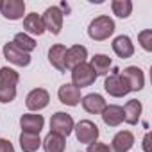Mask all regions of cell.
<instances>
[{
  "instance_id": "7c38bea8",
  "label": "cell",
  "mask_w": 152,
  "mask_h": 152,
  "mask_svg": "<svg viewBox=\"0 0 152 152\" xmlns=\"http://www.w3.org/2000/svg\"><path fill=\"white\" fill-rule=\"evenodd\" d=\"M134 145V136L131 131H120L115 134L113 141H111V147H109V152H129Z\"/></svg>"
},
{
  "instance_id": "83f0119b",
  "label": "cell",
  "mask_w": 152,
  "mask_h": 152,
  "mask_svg": "<svg viewBox=\"0 0 152 152\" xmlns=\"http://www.w3.org/2000/svg\"><path fill=\"white\" fill-rule=\"evenodd\" d=\"M86 152H109V147H107L106 143H99V141H95V143L88 145V150H86Z\"/></svg>"
},
{
  "instance_id": "6da1fadb",
  "label": "cell",
  "mask_w": 152,
  "mask_h": 152,
  "mask_svg": "<svg viewBox=\"0 0 152 152\" xmlns=\"http://www.w3.org/2000/svg\"><path fill=\"white\" fill-rule=\"evenodd\" d=\"M20 81L18 72H15L9 66L0 68V102L9 104L16 97V84Z\"/></svg>"
},
{
  "instance_id": "44dd1931",
  "label": "cell",
  "mask_w": 152,
  "mask_h": 152,
  "mask_svg": "<svg viewBox=\"0 0 152 152\" xmlns=\"http://www.w3.org/2000/svg\"><path fill=\"white\" fill-rule=\"evenodd\" d=\"M23 29H25V34H34V36H41L45 32V25H43V20L38 13H31L25 16L23 20Z\"/></svg>"
},
{
  "instance_id": "52a82bcc",
  "label": "cell",
  "mask_w": 152,
  "mask_h": 152,
  "mask_svg": "<svg viewBox=\"0 0 152 152\" xmlns=\"http://www.w3.org/2000/svg\"><path fill=\"white\" fill-rule=\"evenodd\" d=\"M41 20H43L45 31L52 32L54 36H57V34L61 32V29H63V11H61V7H57V6L48 7V9L43 13Z\"/></svg>"
},
{
  "instance_id": "4dcf8cb0",
  "label": "cell",
  "mask_w": 152,
  "mask_h": 152,
  "mask_svg": "<svg viewBox=\"0 0 152 152\" xmlns=\"http://www.w3.org/2000/svg\"><path fill=\"white\" fill-rule=\"evenodd\" d=\"M0 6H2V0H0Z\"/></svg>"
},
{
  "instance_id": "e0dca14e",
  "label": "cell",
  "mask_w": 152,
  "mask_h": 152,
  "mask_svg": "<svg viewBox=\"0 0 152 152\" xmlns=\"http://www.w3.org/2000/svg\"><path fill=\"white\" fill-rule=\"evenodd\" d=\"M100 115H102L104 124L109 127H118L124 122V109H122V106H116V104L106 106V109Z\"/></svg>"
},
{
  "instance_id": "30bf717a",
  "label": "cell",
  "mask_w": 152,
  "mask_h": 152,
  "mask_svg": "<svg viewBox=\"0 0 152 152\" xmlns=\"http://www.w3.org/2000/svg\"><path fill=\"white\" fill-rule=\"evenodd\" d=\"M48 100H50L48 91L43 90V88H36V90H32V91L27 95L25 106H27L31 111H41V109H45V107L48 106Z\"/></svg>"
},
{
  "instance_id": "9c48e42d",
  "label": "cell",
  "mask_w": 152,
  "mask_h": 152,
  "mask_svg": "<svg viewBox=\"0 0 152 152\" xmlns=\"http://www.w3.org/2000/svg\"><path fill=\"white\" fill-rule=\"evenodd\" d=\"M120 73H122V77L127 81L131 91H140L145 86V75H143L141 68H138V66H127Z\"/></svg>"
},
{
  "instance_id": "5bb4252c",
  "label": "cell",
  "mask_w": 152,
  "mask_h": 152,
  "mask_svg": "<svg viewBox=\"0 0 152 152\" xmlns=\"http://www.w3.org/2000/svg\"><path fill=\"white\" fill-rule=\"evenodd\" d=\"M20 125L23 132H32V134H39V131L45 125V118L41 115H34V113H27L22 115L20 118Z\"/></svg>"
},
{
  "instance_id": "5b68a950",
  "label": "cell",
  "mask_w": 152,
  "mask_h": 152,
  "mask_svg": "<svg viewBox=\"0 0 152 152\" xmlns=\"http://www.w3.org/2000/svg\"><path fill=\"white\" fill-rule=\"evenodd\" d=\"M75 124H73V118L68 115V113H63V111H57L56 115H52L50 118V132H56L59 136H70L72 131H73Z\"/></svg>"
},
{
  "instance_id": "277c9868",
  "label": "cell",
  "mask_w": 152,
  "mask_h": 152,
  "mask_svg": "<svg viewBox=\"0 0 152 152\" xmlns=\"http://www.w3.org/2000/svg\"><path fill=\"white\" fill-rule=\"evenodd\" d=\"M97 81V73L90 66V63H83L72 70V84L75 88H88Z\"/></svg>"
},
{
  "instance_id": "ac0fdd59",
  "label": "cell",
  "mask_w": 152,
  "mask_h": 152,
  "mask_svg": "<svg viewBox=\"0 0 152 152\" xmlns=\"http://www.w3.org/2000/svg\"><path fill=\"white\" fill-rule=\"evenodd\" d=\"M113 50H115V54L118 57L129 59L134 54V45H132V41H131L129 36H118V38L113 39Z\"/></svg>"
},
{
  "instance_id": "ffe728a7",
  "label": "cell",
  "mask_w": 152,
  "mask_h": 152,
  "mask_svg": "<svg viewBox=\"0 0 152 152\" xmlns=\"http://www.w3.org/2000/svg\"><path fill=\"white\" fill-rule=\"evenodd\" d=\"M124 120L129 124V125H136L140 122V116H141V102L140 100H129L124 107Z\"/></svg>"
},
{
  "instance_id": "3957f363",
  "label": "cell",
  "mask_w": 152,
  "mask_h": 152,
  "mask_svg": "<svg viewBox=\"0 0 152 152\" xmlns=\"http://www.w3.org/2000/svg\"><path fill=\"white\" fill-rule=\"evenodd\" d=\"M104 90H106L111 97H116V99L125 97L127 93H131L129 84H127V81L122 77V73H120L118 68H115L109 77H106V81H104Z\"/></svg>"
},
{
  "instance_id": "f1b7e54d",
  "label": "cell",
  "mask_w": 152,
  "mask_h": 152,
  "mask_svg": "<svg viewBox=\"0 0 152 152\" xmlns=\"http://www.w3.org/2000/svg\"><path fill=\"white\" fill-rule=\"evenodd\" d=\"M0 152H15L13 143L6 138H0Z\"/></svg>"
},
{
  "instance_id": "2e32d148",
  "label": "cell",
  "mask_w": 152,
  "mask_h": 152,
  "mask_svg": "<svg viewBox=\"0 0 152 152\" xmlns=\"http://www.w3.org/2000/svg\"><path fill=\"white\" fill-rule=\"evenodd\" d=\"M57 97L63 104L66 106H77L81 102V90L79 88H75L73 84H63L57 91Z\"/></svg>"
},
{
  "instance_id": "d6986e66",
  "label": "cell",
  "mask_w": 152,
  "mask_h": 152,
  "mask_svg": "<svg viewBox=\"0 0 152 152\" xmlns=\"http://www.w3.org/2000/svg\"><path fill=\"white\" fill-rule=\"evenodd\" d=\"M64 57H66V47L57 43V45H52L50 50H48V61L50 64L59 70V72H66V66H64Z\"/></svg>"
},
{
  "instance_id": "9a60e30c",
  "label": "cell",
  "mask_w": 152,
  "mask_h": 152,
  "mask_svg": "<svg viewBox=\"0 0 152 152\" xmlns=\"http://www.w3.org/2000/svg\"><path fill=\"white\" fill-rule=\"evenodd\" d=\"M81 102H83L84 111H88V113H91V115H100V113L106 109V106H107L106 100H104V97L99 95V93H90V95L83 97Z\"/></svg>"
},
{
  "instance_id": "4316f807",
  "label": "cell",
  "mask_w": 152,
  "mask_h": 152,
  "mask_svg": "<svg viewBox=\"0 0 152 152\" xmlns=\"http://www.w3.org/2000/svg\"><path fill=\"white\" fill-rule=\"evenodd\" d=\"M138 39H140V43H141L143 50H147V52H150V50H152V31H150V29L141 31V32L138 34Z\"/></svg>"
},
{
  "instance_id": "cb8c5ba5",
  "label": "cell",
  "mask_w": 152,
  "mask_h": 152,
  "mask_svg": "<svg viewBox=\"0 0 152 152\" xmlns=\"http://www.w3.org/2000/svg\"><path fill=\"white\" fill-rule=\"evenodd\" d=\"M20 147L23 152H36L41 147V140L39 134H32V132H23L20 134Z\"/></svg>"
},
{
  "instance_id": "484cf974",
  "label": "cell",
  "mask_w": 152,
  "mask_h": 152,
  "mask_svg": "<svg viewBox=\"0 0 152 152\" xmlns=\"http://www.w3.org/2000/svg\"><path fill=\"white\" fill-rule=\"evenodd\" d=\"M111 9L118 18H129L132 13V2L131 0H113Z\"/></svg>"
},
{
  "instance_id": "8992f818",
  "label": "cell",
  "mask_w": 152,
  "mask_h": 152,
  "mask_svg": "<svg viewBox=\"0 0 152 152\" xmlns=\"http://www.w3.org/2000/svg\"><path fill=\"white\" fill-rule=\"evenodd\" d=\"M75 131V136L81 143H86V145H91L99 140V127L91 122V120H81L77 125L73 127Z\"/></svg>"
},
{
  "instance_id": "ba28073f",
  "label": "cell",
  "mask_w": 152,
  "mask_h": 152,
  "mask_svg": "<svg viewBox=\"0 0 152 152\" xmlns=\"http://www.w3.org/2000/svg\"><path fill=\"white\" fill-rule=\"evenodd\" d=\"M86 57H88V48H86L84 45H73V47L66 48L64 66H66L68 70H73L75 66L86 63Z\"/></svg>"
},
{
  "instance_id": "7402d4cb",
  "label": "cell",
  "mask_w": 152,
  "mask_h": 152,
  "mask_svg": "<svg viewBox=\"0 0 152 152\" xmlns=\"http://www.w3.org/2000/svg\"><path fill=\"white\" fill-rule=\"evenodd\" d=\"M41 143H43L45 152H64V148H66L64 138L59 136V134H56V132H48L47 138Z\"/></svg>"
},
{
  "instance_id": "8fae6325",
  "label": "cell",
  "mask_w": 152,
  "mask_h": 152,
  "mask_svg": "<svg viewBox=\"0 0 152 152\" xmlns=\"http://www.w3.org/2000/svg\"><path fill=\"white\" fill-rule=\"evenodd\" d=\"M0 13L7 20H20L25 13V2L23 0H2Z\"/></svg>"
},
{
  "instance_id": "d4e9b609",
  "label": "cell",
  "mask_w": 152,
  "mask_h": 152,
  "mask_svg": "<svg viewBox=\"0 0 152 152\" xmlns=\"http://www.w3.org/2000/svg\"><path fill=\"white\" fill-rule=\"evenodd\" d=\"M13 45H15L18 50L29 54V52H32V50L36 48V39L31 38V36L25 34V32H18V34L15 36V39H13Z\"/></svg>"
},
{
  "instance_id": "7a4b0ae2",
  "label": "cell",
  "mask_w": 152,
  "mask_h": 152,
  "mask_svg": "<svg viewBox=\"0 0 152 152\" xmlns=\"http://www.w3.org/2000/svg\"><path fill=\"white\" fill-rule=\"evenodd\" d=\"M115 32V22L109 16H97L90 27H88V36L95 41H104Z\"/></svg>"
},
{
  "instance_id": "603a6c76",
  "label": "cell",
  "mask_w": 152,
  "mask_h": 152,
  "mask_svg": "<svg viewBox=\"0 0 152 152\" xmlns=\"http://www.w3.org/2000/svg\"><path fill=\"white\" fill-rule=\"evenodd\" d=\"M111 64H113V61H111V57H107L106 54H95V56L91 57V63H90V66H91L93 72L97 73V77H99V75H107Z\"/></svg>"
},
{
  "instance_id": "f546056e",
  "label": "cell",
  "mask_w": 152,
  "mask_h": 152,
  "mask_svg": "<svg viewBox=\"0 0 152 152\" xmlns=\"http://www.w3.org/2000/svg\"><path fill=\"white\" fill-rule=\"evenodd\" d=\"M148 140H150V134H145V140H143V150H145V152H150V147H148Z\"/></svg>"
},
{
  "instance_id": "4fadbf2b",
  "label": "cell",
  "mask_w": 152,
  "mask_h": 152,
  "mask_svg": "<svg viewBox=\"0 0 152 152\" xmlns=\"http://www.w3.org/2000/svg\"><path fill=\"white\" fill-rule=\"evenodd\" d=\"M4 57H6L9 63L16 64V66H29V64H31V56L25 54V52H22V50H18V48L13 45V41L4 45Z\"/></svg>"
}]
</instances>
